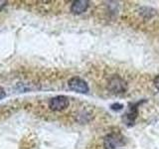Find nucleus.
Listing matches in <instances>:
<instances>
[{"label":"nucleus","instance_id":"0eeeda50","mask_svg":"<svg viewBox=\"0 0 159 149\" xmlns=\"http://www.w3.org/2000/svg\"><path fill=\"white\" fill-rule=\"evenodd\" d=\"M111 107V109H113V111H121L123 106H122V104H120V103H113Z\"/></svg>","mask_w":159,"mask_h":149},{"label":"nucleus","instance_id":"423d86ee","mask_svg":"<svg viewBox=\"0 0 159 149\" xmlns=\"http://www.w3.org/2000/svg\"><path fill=\"white\" fill-rule=\"evenodd\" d=\"M89 1H86V0H77L73 2L71 11L74 14H82L89 8Z\"/></svg>","mask_w":159,"mask_h":149},{"label":"nucleus","instance_id":"7ed1b4c3","mask_svg":"<svg viewBox=\"0 0 159 149\" xmlns=\"http://www.w3.org/2000/svg\"><path fill=\"white\" fill-rule=\"evenodd\" d=\"M68 84L69 88L74 92H77L80 93H87L89 92V86L87 82L79 77H74L70 79Z\"/></svg>","mask_w":159,"mask_h":149},{"label":"nucleus","instance_id":"9d476101","mask_svg":"<svg viewBox=\"0 0 159 149\" xmlns=\"http://www.w3.org/2000/svg\"><path fill=\"white\" fill-rule=\"evenodd\" d=\"M6 1H0V10H1L4 6H5V5H6Z\"/></svg>","mask_w":159,"mask_h":149},{"label":"nucleus","instance_id":"6e6552de","mask_svg":"<svg viewBox=\"0 0 159 149\" xmlns=\"http://www.w3.org/2000/svg\"><path fill=\"white\" fill-rule=\"evenodd\" d=\"M153 84H154V86H155V88L159 91V74L157 77H155V79H154Z\"/></svg>","mask_w":159,"mask_h":149},{"label":"nucleus","instance_id":"1a4fd4ad","mask_svg":"<svg viewBox=\"0 0 159 149\" xmlns=\"http://www.w3.org/2000/svg\"><path fill=\"white\" fill-rule=\"evenodd\" d=\"M4 97H5V92H4V89L0 87V99L4 98Z\"/></svg>","mask_w":159,"mask_h":149},{"label":"nucleus","instance_id":"f03ea898","mask_svg":"<svg viewBox=\"0 0 159 149\" xmlns=\"http://www.w3.org/2000/svg\"><path fill=\"white\" fill-rule=\"evenodd\" d=\"M125 137L117 132H111L104 138V149H117L125 144Z\"/></svg>","mask_w":159,"mask_h":149},{"label":"nucleus","instance_id":"f257e3e1","mask_svg":"<svg viewBox=\"0 0 159 149\" xmlns=\"http://www.w3.org/2000/svg\"><path fill=\"white\" fill-rule=\"evenodd\" d=\"M107 88L108 91L114 94H120L126 92L127 84L122 78L117 74L111 76L107 81Z\"/></svg>","mask_w":159,"mask_h":149},{"label":"nucleus","instance_id":"20e7f679","mask_svg":"<svg viewBox=\"0 0 159 149\" xmlns=\"http://www.w3.org/2000/svg\"><path fill=\"white\" fill-rule=\"evenodd\" d=\"M143 102V101H142ZM142 102H135V103H130L129 104V108H128V111L126 113H124V115L122 117V120L123 122L126 124L127 126H131L135 122V119L137 117V114H138V106Z\"/></svg>","mask_w":159,"mask_h":149},{"label":"nucleus","instance_id":"39448f33","mask_svg":"<svg viewBox=\"0 0 159 149\" xmlns=\"http://www.w3.org/2000/svg\"><path fill=\"white\" fill-rule=\"evenodd\" d=\"M69 106V99L65 96H58L53 97L49 102L50 108L54 111H60L67 108Z\"/></svg>","mask_w":159,"mask_h":149}]
</instances>
